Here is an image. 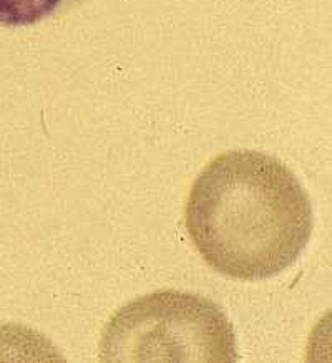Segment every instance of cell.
Wrapping results in <instances>:
<instances>
[{
  "label": "cell",
  "mask_w": 332,
  "mask_h": 363,
  "mask_svg": "<svg viewBox=\"0 0 332 363\" xmlns=\"http://www.w3.org/2000/svg\"><path fill=\"white\" fill-rule=\"evenodd\" d=\"M184 224L213 271L256 282L299 259L314 216L306 189L281 160L246 150L204 166L189 191Z\"/></svg>",
  "instance_id": "cell-1"
},
{
  "label": "cell",
  "mask_w": 332,
  "mask_h": 363,
  "mask_svg": "<svg viewBox=\"0 0 332 363\" xmlns=\"http://www.w3.org/2000/svg\"><path fill=\"white\" fill-rule=\"evenodd\" d=\"M104 362H236L233 325L197 294L161 291L126 303L106 323Z\"/></svg>",
  "instance_id": "cell-2"
},
{
  "label": "cell",
  "mask_w": 332,
  "mask_h": 363,
  "mask_svg": "<svg viewBox=\"0 0 332 363\" xmlns=\"http://www.w3.org/2000/svg\"><path fill=\"white\" fill-rule=\"evenodd\" d=\"M90 0H0V27H32L58 21Z\"/></svg>",
  "instance_id": "cell-3"
},
{
  "label": "cell",
  "mask_w": 332,
  "mask_h": 363,
  "mask_svg": "<svg viewBox=\"0 0 332 363\" xmlns=\"http://www.w3.org/2000/svg\"><path fill=\"white\" fill-rule=\"evenodd\" d=\"M306 358L309 362H332V311L312 328L307 340Z\"/></svg>",
  "instance_id": "cell-4"
}]
</instances>
